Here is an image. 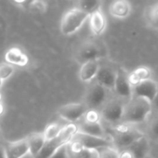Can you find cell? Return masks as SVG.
Returning a JSON list of instances; mask_svg holds the SVG:
<instances>
[{
  "mask_svg": "<svg viewBox=\"0 0 158 158\" xmlns=\"http://www.w3.org/2000/svg\"><path fill=\"white\" fill-rule=\"evenodd\" d=\"M152 110V102L142 97L133 96V98L125 104L122 121L126 124L142 123L151 114Z\"/></svg>",
  "mask_w": 158,
  "mask_h": 158,
  "instance_id": "cell-1",
  "label": "cell"
},
{
  "mask_svg": "<svg viewBox=\"0 0 158 158\" xmlns=\"http://www.w3.org/2000/svg\"><path fill=\"white\" fill-rule=\"evenodd\" d=\"M78 132V126L75 124H68L64 126L61 132L54 139L48 140L41 152L35 158H50L59 149L68 145Z\"/></svg>",
  "mask_w": 158,
  "mask_h": 158,
  "instance_id": "cell-2",
  "label": "cell"
},
{
  "mask_svg": "<svg viewBox=\"0 0 158 158\" xmlns=\"http://www.w3.org/2000/svg\"><path fill=\"white\" fill-rule=\"evenodd\" d=\"M89 18V14L73 8L67 10L60 20V32L64 35H71L82 27L84 23Z\"/></svg>",
  "mask_w": 158,
  "mask_h": 158,
  "instance_id": "cell-3",
  "label": "cell"
},
{
  "mask_svg": "<svg viewBox=\"0 0 158 158\" xmlns=\"http://www.w3.org/2000/svg\"><path fill=\"white\" fill-rule=\"evenodd\" d=\"M143 136L144 134L141 131L135 129L126 124L117 126L113 129V144H115L117 148H120L122 151L128 148L131 144Z\"/></svg>",
  "mask_w": 158,
  "mask_h": 158,
  "instance_id": "cell-4",
  "label": "cell"
},
{
  "mask_svg": "<svg viewBox=\"0 0 158 158\" xmlns=\"http://www.w3.org/2000/svg\"><path fill=\"white\" fill-rule=\"evenodd\" d=\"M107 89L99 83L92 84L87 90L85 95V104L89 110H97L103 106L107 100Z\"/></svg>",
  "mask_w": 158,
  "mask_h": 158,
  "instance_id": "cell-5",
  "label": "cell"
},
{
  "mask_svg": "<svg viewBox=\"0 0 158 158\" xmlns=\"http://www.w3.org/2000/svg\"><path fill=\"white\" fill-rule=\"evenodd\" d=\"M103 56V50L102 47L93 41H88L83 43L75 52V60L81 64L90 61L99 60Z\"/></svg>",
  "mask_w": 158,
  "mask_h": 158,
  "instance_id": "cell-6",
  "label": "cell"
},
{
  "mask_svg": "<svg viewBox=\"0 0 158 158\" xmlns=\"http://www.w3.org/2000/svg\"><path fill=\"white\" fill-rule=\"evenodd\" d=\"M125 105L119 100H111L107 102L101 110L102 119L110 124L122 121Z\"/></svg>",
  "mask_w": 158,
  "mask_h": 158,
  "instance_id": "cell-7",
  "label": "cell"
},
{
  "mask_svg": "<svg viewBox=\"0 0 158 158\" xmlns=\"http://www.w3.org/2000/svg\"><path fill=\"white\" fill-rule=\"evenodd\" d=\"M89 110L88 106L82 102L68 103L59 108L58 114L62 119L73 123L84 118Z\"/></svg>",
  "mask_w": 158,
  "mask_h": 158,
  "instance_id": "cell-8",
  "label": "cell"
},
{
  "mask_svg": "<svg viewBox=\"0 0 158 158\" xmlns=\"http://www.w3.org/2000/svg\"><path fill=\"white\" fill-rule=\"evenodd\" d=\"M73 141L79 143L84 149H88L91 151H96L97 149L102 148V147L113 146V142H111L105 138L90 136V135L80 133V132H77L74 135Z\"/></svg>",
  "mask_w": 158,
  "mask_h": 158,
  "instance_id": "cell-9",
  "label": "cell"
},
{
  "mask_svg": "<svg viewBox=\"0 0 158 158\" xmlns=\"http://www.w3.org/2000/svg\"><path fill=\"white\" fill-rule=\"evenodd\" d=\"M114 91L120 98L126 99L127 102L133 98L132 87L128 80V73L124 68L117 69Z\"/></svg>",
  "mask_w": 158,
  "mask_h": 158,
  "instance_id": "cell-10",
  "label": "cell"
},
{
  "mask_svg": "<svg viewBox=\"0 0 158 158\" xmlns=\"http://www.w3.org/2000/svg\"><path fill=\"white\" fill-rule=\"evenodd\" d=\"M132 91L133 96L142 97L152 102L158 94V83L153 81L152 79H147L132 88Z\"/></svg>",
  "mask_w": 158,
  "mask_h": 158,
  "instance_id": "cell-11",
  "label": "cell"
},
{
  "mask_svg": "<svg viewBox=\"0 0 158 158\" xmlns=\"http://www.w3.org/2000/svg\"><path fill=\"white\" fill-rule=\"evenodd\" d=\"M117 70L109 66H101L96 75V82L104 87L107 90H114Z\"/></svg>",
  "mask_w": 158,
  "mask_h": 158,
  "instance_id": "cell-12",
  "label": "cell"
},
{
  "mask_svg": "<svg viewBox=\"0 0 158 158\" xmlns=\"http://www.w3.org/2000/svg\"><path fill=\"white\" fill-rule=\"evenodd\" d=\"M28 153H30V150L27 138L12 142H6L7 158H23Z\"/></svg>",
  "mask_w": 158,
  "mask_h": 158,
  "instance_id": "cell-13",
  "label": "cell"
},
{
  "mask_svg": "<svg viewBox=\"0 0 158 158\" xmlns=\"http://www.w3.org/2000/svg\"><path fill=\"white\" fill-rule=\"evenodd\" d=\"M132 11V6L128 0H114L109 6V13L119 20L127 18Z\"/></svg>",
  "mask_w": 158,
  "mask_h": 158,
  "instance_id": "cell-14",
  "label": "cell"
},
{
  "mask_svg": "<svg viewBox=\"0 0 158 158\" xmlns=\"http://www.w3.org/2000/svg\"><path fill=\"white\" fill-rule=\"evenodd\" d=\"M5 61L13 66L24 67L28 64L29 58L22 48L12 47L5 53Z\"/></svg>",
  "mask_w": 158,
  "mask_h": 158,
  "instance_id": "cell-15",
  "label": "cell"
},
{
  "mask_svg": "<svg viewBox=\"0 0 158 158\" xmlns=\"http://www.w3.org/2000/svg\"><path fill=\"white\" fill-rule=\"evenodd\" d=\"M89 28L94 35H101L106 29V17L102 12V9L92 12L89 18Z\"/></svg>",
  "mask_w": 158,
  "mask_h": 158,
  "instance_id": "cell-16",
  "label": "cell"
},
{
  "mask_svg": "<svg viewBox=\"0 0 158 158\" xmlns=\"http://www.w3.org/2000/svg\"><path fill=\"white\" fill-rule=\"evenodd\" d=\"M100 67L99 60H90L83 63L79 71L80 80L83 82H90L93 78L96 77Z\"/></svg>",
  "mask_w": 158,
  "mask_h": 158,
  "instance_id": "cell-17",
  "label": "cell"
},
{
  "mask_svg": "<svg viewBox=\"0 0 158 158\" xmlns=\"http://www.w3.org/2000/svg\"><path fill=\"white\" fill-rule=\"evenodd\" d=\"M127 149H128L133 153L135 158H145L149 154L151 149L149 139L143 136Z\"/></svg>",
  "mask_w": 158,
  "mask_h": 158,
  "instance_id": "cell-18",
  "label": "cell"
},
{
  "mask_svg": "<svg viewBox=\"0 0 158 158\" xmlns=\"http://www.w3.org/2000/svg\"><path fill=\"white\" fill-rule=\"evenodd\" d=\"M26 138H27V141H28V145H29L30 154L35 158L41 152L45 143L47 142L45 135L43 132L33 133Z\"/></svg>",
  "mask_w": 158,
  "mask_h": 158,
  "instance_id": "cell-19",
  "label": "cell"
},
{
  "mask_svg": "<svg viewBox=\"0 0 158 158\" xmlns=\"http://www.w3.org/2000/svg\"><path fill=\"white\" fill-rule=\"evenodd\" d=\"M77 126H78V132L88 134L90 136L105 138V132L101 123H89L83 120Z\"/></svg>",
  "mask_w": 158,
  "mask_h": 158,
  "instance_id": "cell-20",
  "label": "cell"
},
{
  "mask_svg": "<svg viewBox=\"0 0 158 158\" xmlns=\"http://www.w3.org/2000/svg\"><path fill=\"white\" fill-rule=\"evenodd\" d=\"M151 70L146 66H139L128 73V80L132 88L139 85L142 81L151 79Z\"/></svg>",
  "mask_w": 158,
  "mask_h": 158,
  "instance_id": "cell-21",
  "label": "cell"
},
{
  "mask_svg": "<svg viewBox=\"0 0 158 158\" xmlns=\"http://www.w3.org/2000/svg\"><path fill=\"white\" fill-rule=\"evenodd\" d=\"M147 25L154 30H158V2L149 5L143 13Z\"/></svg>",
  "mask_w": 158,
  "mask_h": 158,
  "instance_id": "cell-22",
  "label": "cell"
},
{
  "mask_svg": "<svg viewBox=\"0 0 158 158\" xmlns=\"http://www.w3.org/2000/svg\"><path fill=\"white\" fill-rule=\"evenodd\" d=\"M102 3V0H74V8L90 15L92 12L101 9Z\"/></svg>",
  "mask_w": 158,
  "mask_h": 158,
  "instance_id": "cell-23",
  "label": "cell"
},
{
  "mask_svg": "<svg viewBox=\"0 0 158 158\" xmlns=\"http://www.w3.org/2000/svg\"><path fill=\"white\" fill-rule=\"evenodd\" d=\"M98 158H120V152L113 146L102 147L96 150Z\"/></svg>",
  "mask_w": 158,
  "mask_h": 158,
  "instance_id": "cell-24",
  "label": "cell"
},
{
  "mask_svg": "<svg viewBox=\"0 0 158 158\" xmlns=\"http://www.w3.org/2000/svg\"><path fill=\"white\" fill-rule=\"evenodd\" d=\"M63 127H64V126H61V125L59 124V123H52V124H49V125L46 127L45 131L43 132L44 135H45L46 140L48 141V140H50V139L56 138V137L61 132V130L63 129Z\"/></svg>",
  "mask_w": 158,
  "mask_h": 158,
  "instance_id": "cell-25",
  "label": "cell"
},
{
  "mask_svg": "<svg viewBox=\"0 0 158 158\" xmlns=\"http://www.w3.org/2000/svg\"><path fill=\"white\" fill-rule=\"evenodd\" d=\"M68 151H69L70 158H95L97 157L96 151H91V150H88L84 148L73 152L69 150V145H68Z\"/></svg>",
  "mask_w": 158,
  "mask_h": 158,
  "instance_id": "cell-26",
  "label": "cell"
},
{
  "mask_svg": "<svg viewBox=\"0 0 158 158\" xmlns=\"http://www.w3.org/2000/svg\"><path fill=\"white\" fill-rule=\"evenodd\" d=\"M48 5L46 0H32L27 7V10L36 12V13H44L47 11Z\"/></svg>",
  "mask_w": 158,
  "mask_h": 158,
  "instance_id": "cell-27",
  "label": "cell"
},
{
  "mask_svg": "<svg viewBox=\"0 0 158 158\" xmlns=\"http://www.w3.org/2000/svg\"><path fill=\"white\" fill-rule=\"evenodd\" d=\"M15 72V68L13 65L4 62L0 64V79L2 81H5L7 79H9Z\"/></svg>",
  "mask_w": 158,
  "mask_h": 158,
  "instance_id": "cell-28",
  "label": "cell"
},
{
  "mask_svg": "<svg viewBox=\"0 0 158 158\" xmlns=\"http://www.w3.org/2000/svg\"><path fill=\"white\" fill-rule=\"evenodd\" d=\"M148 136L152 140H158V114L150 122Z\"/></svg>",
  "mask_w": 158,
  "mask_h": 158,
  "instance_id": "cell-29",
  "label": "cell"
},
{
  "mask_svg": "<svg viewBox=\"0 0 158 158\" xmlns=\"http://www.w3.org/2000/svg\"><path fill=\"white\" fill-rule=\"evenodd\" d=\"M101 113L97 110H89L85 114L83 120L89 123H101Z\"/></svg>",
  "mask_w": 158,
  "mask_h": 158,
  "instance_id": "cell-30",
  "label": "cell"
},
{
  "mask_svg": "<svg viewBox=\"0 0 158 158\" xmlns=\"http://www.w3.org/2000/svg\"><path fill=\"white\" fill-rule=\"evenodd\" d=\"M68 145H65V146L61 147L60 149H59L50 158H70L69 157Z\"/></svg>",
  "mask_w": 158,
  "mask_h": 158,
  "instance_id": "cell-31",
  "label": "cell"
},
{
  "mask_svg": "<svg viewBox=\"0 0 158 158\" xmlns=\"http://www.w3.org/2000/svg\"><path fill=\"white\" fill-rule=\"evenodd\" d=\"M120 158H135V157L128 149H125L120 152Z\"/></svg>",
  "mask_w": 158,
  "mask_h": 158,
  "instance_id": "cell-32",
  "label": "cell"
},
{
  "mask_svg": "<svg viewBox=\"0 0 158 158\" xmlns=\"http://www.w3.org/2000/svg\"><path fill=\"white\" fill-rule=\"evenodd\" d=\"M0 158H7L6 156V142L0 139Z\"/></svg>",
  "mask_w": 158,
  "mask_h": 158,
  "instance_id": "cell-33",
  "label": "cell"
},
{
  "mask_svg": "<svg viewBox=\"0 0 158 158\" xmlns=\"http://www.w3.org/2000/svg\"><path fill=\"white\" fill-rule=\"evenodd\" d=\"M12 1L16 4V5H19L21 7H25L27 9L28 5L30 4V2L32 0H12Z\"/></svg>",
  "mask_w": 158,
  "mask_h": 158,
  "instance_id": "cell-34",
  "label": "cell"
},
{
  "mask_svg": "<svg viewBox=\"0 0 158 158\" xmlns=\"http://www.w3.org/2000/svg\"><path fill=\"white\" fill-rule=\"evenodd\" d=\"M152 108H154V109L158 112V94H157V96L154 98V100L152 102Z\"/></svg>",
  "mask_w": 158,
  "mask_h": 158,
  "instance_id": "cell-35",
  "label": "cell"
},
{
  "mask_svg": "<svg viewBox=\"0 0 158 158\" xmlns=\"http://www.w3.org/2000/svg\"><path fill=\"white\" fill-rule=\"evenodd\" d=\"M3 113H4V106L1 102H0V115H1Z\"/></svg>",
  "mask_w": 158,
  "mask_h": 158,
  "instance_id": "cell-36",
  "label": "cell"
},
{
  "mask_svg": "<svg viewBox=\"0 0 158 158\" xmlns=\"http://www.w3.org/2000/svg\"><path fill=\"white\" fill-rule=\"evenodd\" d=\"M2 84H3V81L1 80V79H0V88L2 87Z\"/></svg>",
  "mask_w": 158,
  "mask_h": 158,
  "instance_id": "cell-37",
  "label": "cell"
},
{
  "mask_svg": "<svg viewBox=\"0 0 158 158\" xmlns=\"http://www.w3.org/2000/svg\"><path fill=\"white\" fill-rule=\"evenodd\" d=\"M1 100H2V95H1V93H0V102H1Z\"/></svg>",
  "mask_w": 158,
  "mask_h": 158,
  "instance_id": "cell-38",
  "label": "cell"
},
{
  "mask_svg": "<svg viewBox=\"0 0 158 158\" xmlns=\"http://www.w3.org/2000/svg\"><path fill=\"white\" fill-rule=\"evenodd\" d=\"M0 139H1V128H0Z\"/></svg>",
  "mask_w": 158,
  "mask_h": 158,
  "instance_id": "cell-39",
  "label": "cell"
}]
</instances>
